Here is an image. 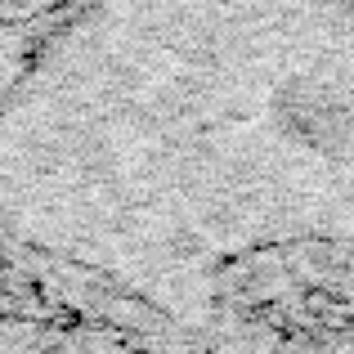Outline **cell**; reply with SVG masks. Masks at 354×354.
Masks as SVG:
<instances>
[{"instance_id":"6da1fadb","label":"cell","mask_w":354,"mask_h":354,"mask_svg":"<svg viewBox=\"0 0 354 354\" xmlns=\"http://www.w3.org/2000/svg\"><path fill=\"white\" fill-rule=\"evenodd\" d=\"M0 225L180 319L354 260V5L77 0L0 104Z\"/></svg>"},{"instance_id":"7a4b0ae2","label":"cell","mask_w":354,"mask_h":354,"mask_svg":"<svg viewBox=\"0 0 354 354\" xmlns=\"http://www.w3.org/2000/svg\"><path fill=\"white\" fill-rule=\"evenodd\" d=\"M77 0H0V18H32V14H54L72 9Z\"/></svg>"}]
</instances>
